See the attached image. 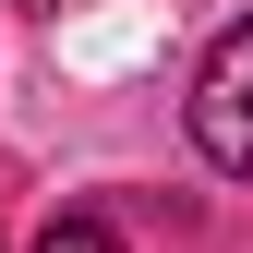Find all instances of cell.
<instances>
[{"label": "cell", "mask_w": 253, "mask_h": 253, "mask_svg": "<svg viewBox=\"0 0 253 253\" xmlns=\"http://www.w3.org/2000/svg\"><path fill=\"white\" fill-rule=\"evenodd\" d=\"M37 253H121V229H97V217H48Z\"/></svg>", "instance_id": "cell-2"}, {"label": "cell", "mask_w": 253, "mask_h": 253, "mask_svg": "<svg viewBox=\"0 0 253 253\" xmlns=\"http://www.w3.org/2000/svg\"><path fill=\"white\" fill-rule=\"evenodd\" d=\"M37 12H73V0H37Z\"/></svg>", "instance_id": "cell-3"}, {"label": "cell", "mask_w": 253, "mask_h": 253, "mask_svg": "<svg viewBox=\"0 0 253 253\" xmlns=\"http://www.w3.org/2000/svg\"><path fill=\"white\" fill-rule=\"evenodd\" d=\"M193 145H205V169L253 181V24H229L205 48V73H193Z\"/></svg>", "instance_id": "cell-1"}]
</instances>
